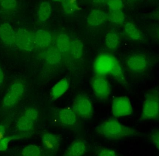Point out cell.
Segmentation results:
<instances>
[{"label":"cell","mask_w":159,"mask_h":156,"mask_svg":"<svg viewBox=\"0 0 159 156\" xmlns=\"http://www.w3.org/2000/svg\"><path fill=\"white\" fill-rule=\"evenodd\" d=\"M108 20V15L101 9H94L91 11L87 18L89 26L97 27L104 23Z\"/></svg>","instance_id":"obj_14"},{"label":"cell","mask_w":159,"mask_h":156,"mask_svg":"<svg viewBox=\"0 0 159 156\" xmlns=\"http://www.w3.org/2000/svg\"><path fill=\"white\" fill-rule=\"evenodd\" d=\"M106 3L110 11H120L123 7L122 0H108Z\"/></svg>","instance_id":"obj_28"},{"label":"cell","mask_w":159,"mask_h":156,"mask_svg":"<svg viewBox=\"0 0 159 156\" xmlns=\"http://www.w3.org/2000/svg\"><path fill=\"white\" fill-rule=\"evenodd\" d=\"M107 47L110 50H115L118 48L120 44V40L118 34L113 31L107 33L105 38Z\"/></svg>","instance_id":"obj_20"},{"label":"cell","mask_w":159,"mask_h":156,"mask_svg":"<svg viewBox=\"0 0 159 156\" xmlns=\"http://www.w3.org/2000/svg\"><path fill=\"white\" fill-rule=\"evenodd\" d=\"M69 83L66 78H62L54 85L50 91V96L53 100H57L68 90Z\"/></svg>","instance_id":"obj_16"},{"label":"cell","mask_w":159,"mask_h":156,"mask_svg":"<svg viewBox=\"0 0 159 156\" xmlns=\"http://www.w3.org/2000/svg\"><path fill=\"white\" fill-rule=\"evenodd\" d=\"M4 127L3 126H0V133H2L4 131Z\"/></svg>","instance_id":"obj_35"},{"label":"cell","mask_w":159,"mask_h":156,"mask_svg":"<svg viewBox=\"0 0 159 156\" xmlns=\"http://www.w3.org/2000/svg\"><path fill=\"white\" fill-rule=\"evenodd\" d=\"M148 138L159 152V130H155L151 131Z\"/></svg>","instance_id":"obj_31"},{"label":"cell","mask_w":159,"mask_h":156,"mask_svg":"<svg viewBox=\"0 0 159 156\" xmlns=\"http://www.w3.org/2000/svg\"><path fill=\"white\" fill-rule=\"evenodd\" d=\"M57 120L61 126H72L77 123V116L72 108L66 107L59 111L57 113Z\"/></svg>","instance_id":"obj_11"},{"label":"cell","mask_w":159,"mask_h":156,"mask_svg":"<svg viewBox=\"0 0 159 156\" xmlns=\"http://www.w3.org/2000/svg\"><path fill=\"white\" fill-rule=\"evenodd\" d=\"M43 150L35 145H30L22 149V156H44Z\"/></svg>","instance_id":"obj_24"},{"label":"cell","mask_w":159,"mask_h":156,"mask_svg":"<svg viewBox=\"0 0 159 156\" xmlns=\"http://www.w3.org/2000/svg\"><path fill=\"white\" fill-rule=\"evenodd\" d=\"M71 43L70 37L66 34H60L56 37V47L61 54L70 52Z\"/></svg>","instance_id":"obj_17"},{"label":"cell","mask_w":159,"mask_h":156,"mask_svg":"<svg viewBox=\"0 0 159 156\" xmlns=\"http://www.w3.org/2000/svg\"><path fill=\"white\" fill-rule=\"evenodd\" d=\"M24 87L20 82L14 83L10 86L3 99V104L6 107L15 105L23 95Z\"/></svg>","instance_id":"obj_10"},{"label":"cell","mask_w":159,"mask_h":156,"mask_svg":"<svg viewBox=\"0 0 159 156\" xmlns=\"http://www.w3.org/2000/svg\"><path fill=\"white\" fill-rule=\"evenodd\" d=\"M108 19L114 24L120 25L125 21V15L121 10L110 11L108 15Z\"/></svg>","instance_id":"obj_26"},{"label":"cell","mask_w":159,"mask_h":156,"mask_svg":"<svg viewBox=\"0 0 159 156\" xmlns=\"http://www.w3.org/2000/svg\"><path fill=\"white\" fill-rule=\"evenodd\" d=\"M61 56V53L56 47H49L44 53V58L48 64L54 65L59 63Z\"/></svg>","instance_id":"obj_18"},{"label":"cell","mask_w":159,"mask_h":156,"mask_svg":"<svg viewBox=\"0 0 159 156\" xmlns=\"http://www.w3.org/2000/svg\"><path fill=\"white\" fill-rule=\"evenodd\" d=\"M35 44L42 48H48L52 42V36L50 33L44 30H39L34 34Z\"/></svg>","instance_id":"obj_15"},{"label":"cell","mask_w":159,"mask_h":156,"mask_svg":"<svg viewBox=\"0 0 159 156\" xmlns=\"http://www.w3.org/2000/svg\"><path fill=\"white\" fill-rule=\"evenodd\" d=\"M23 115L35 123L38 117V112L35 108H30L24 112Z\"/></svg>","instance_id":"obj_29"},{"label":"cell","mask_w":159,"mask_h":156,"mask_svg":"<svg viewBox=\"0 0 159 156\" xmlns=\"http://www.w3.org/2000/svg\"><path fill=\"white\" fill-rule=\"evenodd\" d=\"M61 4L63 11L67 15L73 14L79 9L77 0H61Z\"/></svg>","instance_id":"obj_25"},{"label":"cell","mask_w":159,"mask_h":156,"mask_svg":"<svg viewBox=\"0 0 159 156\" xmlns=\"http://www.w3.org/2000/svg\"><path fill=\"white\" fill-rule=\"evenodd\" d=\"M91 85L94 95L100 99H106L111 94L110 84L105 76H94L92 79Z\"/></svg>","instance_id":"obj_7"},{"label":"cell","mask_w":159,"mask_h":156,"mask_svg":"<svg viewBox=\"0 0 159 156\" xmlns=\"http://www.w3.org/2000/svg\"><path fill=\"white\" fill-rule=\"evenodd\" d=\"M18 138L16 136H11V137H6L0 141V151H6L8 148L9 142L14 139Z\"/></svg>","instance_id":"obj_32"},{"label":"cell","mask_w":159,"mask_h":156,"mask_svg":"<svg viewBox=\"0 0 159 156\" xmlns=\"http://www.w3.org/2000/svg\"><path fill=\"white\" fill-rule=\"evenodd\" d=\"M129 71L134 75L143 74L150 67V61L147 55L143 53H135L130 55L126 60Z\"/></svg>","instance_id":"obj_4"},{"label":"cell","mask_w":159,"mask_h":156,"mask_svg":"<svg viewBox=\"0 0 159 156\" xmlns=\"http://www.w3.org/2000/svg\"><path fill=\"white\" fill-rule=\"evenodd\" d=\"M112 114L116 117L129 116L133 113V108L127 96L115 97L112 101Z\"/></svg>","instance_id":"obj_6"},{"label":"cell","mask_w":159,"mask_h":156,"mask_svg":"<svg viewBox=\"0 0 159 156\" xmlns=\"http://www.w3.org/2000/svg\"><path fill=\"white\" fill-rule=\"evenodd\" d=\"M0 6L3 11L11 12L15 11L17 7V0H1Z\"/></svg>","instance_id":"obj_27"},{"label":"cell","mask_w":159,"mask_h":156,"mask_svg":"<svg viewBox=\"0 0 159 156\" xmlns=\"http://www.w3.org/2000/svg\"><path fill=\"white\" fill-rule=\"evenodd\" d=\"M53 1H55V2H60V1H61V0H53Z\"/></svg>","instance_id":"obj_36"},{"label":"cell","mask_w":159,"mask_h":156,"mask_svg":"<svg viewBox=\"0 0 159 156\" xmlns=\"http://www.w3.org/2000/svg\"><path fill=\"white\" fill-rule=\"evenodd\" d=\"M0 1H1V0H0Z\"/></svg>","instance_id":"obj_38"},{"label":"cell","mask_w":159,"mask_h":156,"mask_svg":"<svg viewBox=\"0 0 159 156\" xmlns=\"http://www.w3.org/2000/svg\"><path fill=\"white\" fill-rule=\"evenodd\" d=\"M93 68L97 75L110 76L124 86H128L122 67L117 59L112 54L103 53L98 55L94 61Z\"/></svg>","instance_id":"obj_1"},{"label":"cell","mask_w":159,"mask_h":156,"mask_svg":"<svg viewBox=\"0 0 159 156\" xmlns=\"http://www.w3.org/2000/svg\"><path fill=\"white\" fill-rule=\"evenodd\" d=\"M42 142L45 154L48 156H54L59 149L61 140L56 134L45 132L42 135Z\"/></svg>","instance_id":"obj_9"},{"label":"cell","mask_w":159,"mask_h":156,"mask_svg":"<svg viewBox=\"0 0 159 156\" xmlns=\"http://www.w3.org/2000/svg\"><path fill=\"white\" fill-rule=\"evenodd\" d=\"M108 0H93L94 3L97 4H102L106 3Z\"/></svg>","instance_id":"obj_34"},{"label":"cell","mask_w":159,"mask_h":156,"mask_svg":"<svg viewBox=\"0 0 159 156\" xmlns=\"http://www.w3.org/2000/svg\"><path fill=\"white\" fill-rule=\"evenodd\" d=\"M15 44L20 49L32 51L36 46L34 34L26 29H19L16 32Z\"/></svg>","instance_id":"obj_8"},{"label":"cell","mask_w":159,"mask_h":156,"mask_svg":"<svg viewBox=\"0 0 159 156\" xmlns=\"http://www.w3.org/2000/svg\"><path fill=\"white\" fill-rule=\"evenodd\" d=\"M52 8L50 3L47 1L42 2L38 7L37 11V17L40 21L47 20L51 15Z\"/></svg>","instance_id":"obj_21"},{"label":"cell","mask_w":159,"mask_h":156,"mask_svg":"<svg viewBox=\"0 0 159 156\" xmlns=\"http://www.w3.org/2000/svg\"><path fill=\"white\" fill-rule=\"evenodd\" d=\"M159 120V90L149 89L146 93L140 117L141 121Z\"/></svg>","instance_id":"obj_3"},{"label":"cell","mask_w":159,"mask_h":156,"mask_svg":"<svg viewBox=\"0 0 159 156\" xmlns=\"http://www.w3.org/2000/svg\"><path fill=\"white\" fill-rule=\"evenodd\" d=\"M100 136L110 140H116L126 138L138 137L139 131L124 126L115 118H109L101 123L96 128Z\"/></svg>","instance_id":"obj_2"},{"label":"cell","mask_w":159,"mask_h":156,"mask_svg":"<svg viewBox=\"0 0 159 156\" xmlns=\"http://www.w3.org/2000/svg\"><path fill=\"white\" fill-rule=\"evenodd\" d=\"M96 154L97 156H119L114 150L104 147L98 149Z\"/></svg>","instance_id":"obj_30"},{"label":"cell","mask_w":159,"mask_h":156,"mask_svg":"<svg viewBox=\"0 0 159 156\" xmlns=\"http://www.w3.org/2000/svg\"><path fill=\"white\" fill-rule=\"evenodd\" d=\"M87 151L86 141L80 138L75 140L71 143L62 156H83Z\"/></svg>","instance_id":"obj_12"},{"label":"cell","mask_w":159,"mask_h":156,"mask_svg":"<svg viewBox=\"0 0 159 156\" xmlns=\"http://www.w3.org/2000/svg\"><path fill=\"white\" fill-rule=\"evenodd\" d=\"M34 124V122L23 115L19 118L16 123V126L18 129L20 131L28 132L33 129Z\"/></svg>","instance_id":"obj_23"},{"label":"cell","mask_w":159,"mask_h":156,"mask_svg":"<svg viewBox=\"0 0 159 156\" xmlns=\"http://www.w3.org/2000/svg\"><path fill=\"white\" fill-rule=\"evenodd\" d=\"M4 80V73L2 68L0 67V85L2 84Z\"/></svg>","instance_id":"obj_33"},{"label":"cell","mask_w":159,"mask_h":156,"mask_svg":"<svg viewBox=\"0 0 159 156\" xmlns=\"http://www.w3.org/2000/svg\"><path fill=\"white\" fill-rule=\"evenodd\" d=\"M72 109L77 117L84 120H89L92 117V103L90 99L85 94H79L75 97Z\"/></svg>","instance_id":"obj_5"},{"label":"cell","mask_w":159,"mask_h":156,"mask_svg":"<svg viewBox=\"0 0 159 156\" xmlns=\"http://www.w3.org/2000/svg\"><path fill=\"white\" fill-rule=\"evenodd\" d=\"M158 34H159V31Z\"/></svg>","instance_id":"obj_37"},{"label":"cell","mask_w":159,"mask_h":156,"mask_svg":"<svg viewBox=\"0 0 159 156\" xmlns=\"http://www.w3.org/2000/svg\"><path fill=\"white\" fill-rule=\"evenodd\" d=\"M83 49L84 46L80 40L75 39L71 41L70 53L74 58H80L83 55Z\"/></svg>","instance_id":"obj_22"},{"label":"cell","mask_w":159,"mask_h":156,"mask_svg":"<svg viewBox=\"0 0 159 156\" xmlns=\"http://www.w3.org/2000/svg\"><path fill=\"white\" fill-rule=\"evenodd\" d=\"M16 32L11 24L4 22L0 25V39L2 42L7 45L15 44Z\"/></svg>","instance_id":"obj_13"},{"label":"cell","mask_w":159,"mask_h":156,"mask_svg":"<svg viewBox=\"0 0 159 156\" xmlns=\"http://www.w3.org/2000/svg\"><path fill=\"white\" fill-rule=\"evenodd\" d=\"M124 32L126 35L134 41H141L143 37L139 29L131 22H127L124 26Z\"/></svg>","instance_id":"obj_19"}]
</instances>
